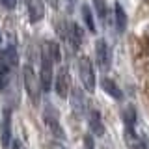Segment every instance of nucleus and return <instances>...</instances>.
Here are the masks:
<instances>
[{"mask_svg":"<svg viewBox=\"0 0 149 149\" xmlns=\"http://www.w3.org/2000/svg\"><path fill=\"white\" fill-rule=\"evenodd\" d=\"M95 60L97 65L102 73H106L112 65V52H110V47L106 43V39H97L95 43Z\"/></svg>","mask_w":149,"mask_h":149,"instance_id":"obj_5","label":"nucleus"},{"mask_svg":"<svg viewBox=\"0 0 149 149\" xmlns=\"http://www.w3.org/2000/svg\"><path fill=\"white\" fill-rule=\"evenodd\" d=\"M123 140H125V143H127V147H129V149H147L146 142H143V140L138 136V134H136V130H134V129H129V127H125Z\"/></svg>","mask_w":149,"mask_h":149,"instance_id":"obj_8","label":"nucleus"},{"mask_svg":"<svg viewBox=\"0 0 149 149\" xmlns=\"http://www.w3.org/2000/svg\"><path fill=\"white\" fill-rule=\"evenodd\" d=\"M0 43H2V34H0Z\"/></svg>","mask_w":149,"mask_h":149,"instance_id":"obj_26","label":"nucleus"},{"mask_svg":"<svg viewBox=\"0 0 149 149\" xmlns=\"http://www.w3.org/2000/svg\"><path fill=\"white\" fill-rule=\"evenodd\" d=\"M45 123H47V127H49V130L54 134L56 138H60V140H63V138H65V132H63L62 125H60V121L56 119L52 114H45Z\"/></svg>","mask_w":149,"mask_h":149,"instance_id":"obj_15","label":"nucleus"},{"mask_svg":"<svg viewBox=\"0 0 149 149\" xmlns=\"http://www.w3.org/2000/svg\"><path fill=\"white\" fill-rule=\"evenodd\" d=\"M45 2L49 4V6L52 8V9H56V8H58V0H45Z\"/></svg>","mask_w":149,"mask_h":149,"instance_id":"obj_24","label":"nucleus"},{"mask_svg":"<svg viewBox=\"0 0 149 149\" xmlns=\"http://www.w3.org/2000/svg\"><path fill=\"white\" fill-rule=\"evenodd\" d=\"M101 88L104 90V93H108V95L112 97V99H123V93H121L119 90V86L116 84L112 78H106V77H102V80H101Z\"/></svg>","mask_w":149,"mask_h":149,"instance_id":"obj_14","label":"nucleus"},{"mask_svg":"<svg viewBox=\"0 0 149 149\" xmlns=\"http://www.w3.org/2000/svg\"><path fill=\"white\" fill-rule=\"evenodd\" d=\"M78 74H80L82 86L86 88V91L93 93L95 91V69H93V63L88 56H82L78 60Z\"/></svg>","mask_w":149,"mask_h":149,"instance_id":"obj_4","label":"nucleus"},{"mask_svg":"<svg viewBox=\"0 0 149 149\" xmlns=\"http://www.w3.org/2000/svg\"><path fill=\"white\" fill-rule=\"evenodd\" d=\"M2 6L6 8V9H15L17 0H2Z\"/></svg>","mask_w":149,"mask_h":149,"instance_id":"obj_21","label":"nucleus"},{"mask_svg":"<svg viewBox=\"0 0 149 149\" xmlns=\"http://www.w3.org/2000/svg\"><path fill=\"white\" fill-rule=\"evenodd\" d=\"M11 112L4 110V118H2V130H0V140H2V146L9 147L11 146Z\"/></svg>","mask_w":149,"mask_h":149,"instance_id":"obj_7","label":"nucleus"},{"mask_svg":"<svg viewBox=\"0 0 149 149\" xmlns=\"http://www.w3.org/2000/svg\"><path fill=\"white\" fill-rule=\"evenodd\" d=\"M88 125H90L91 134H95V136H102V134H104V123H102L101 114L97 110L90 112V116H88Z\"/></svg>","mask_w":149,"mask_h":149,"instance_id":"obj_11","label":"nucleus"},{"mask_svg":"<svg viewBox=\"0 0 149 149\" xmlns=\"http://www.w3.org/2000/svg\"><path fill=\"white\" fill-rule=\"evenodd\" d=\"M49 149H65V147H63L60 142H50V143H49Z\"/></svg>","mask_w":149,"mask_h":149,"instance_id":"obj_23","label":"nucleus"},{"mask_svg":"<svg viewBox=\"0 0 149 149\" xmlns=\"http://www.w3.org/2000/svg\"><path fill=\"white\" fill-rule=\"evenodd\" d=\"M13 149H24V146H22L19 140H15V142H13Z\"/></svg>","mask_w":149,"mask_h":149,"instance_id":"obj_25","label":"nucleus"},{"mask_svg":"<svg viewBox=\"0 0 149 149\" xmlns=\"http://www.w3.org/2000/svg\"><path fill=\"white\" fill-rule=\"evenodd\" d=\"M11 65L8 63L6 56H4V50H0V90H6L9 78H11Z\"/></svg>","mask_w":149,"mask_h":149,"instance_id":"obj_10","label":"nucleus"},{"mask_svg":"<svg viewBox=\"0 0 149 149\" xmlns=\"http://www.w3.org/2000/svg\"><path fill=\"white\" fill-rule=\"evenodd\" d=\"M22 80H24V90L28 93V97H30L32 104L37 106L39 101H41V91H43V88H41V82H39V78H37V74L34 73L32 63H26L24 67H22Z\"/></svg>","mask_w":149,"mask_h":149,"instance_id":"obj_1","label":"nucleus"},{"mask_svg":"<svg viewBox=\"0 0 149 149\" xmlns=\"http://www.w3.org/2000/svg\"><path fill=\"white\" fill-rule=\"evenodd\" d=\"M93 6H95V11L102 21H106V0H91Z\"/></svg>","mask_w":149,"mask_h":149,"instance_id":"obj_20","label":"nucleus"},{"mask_svg":"<svg viewBox=\"0 0 149 149\" xmlns=\"http://www.w3.org/2000/svg\"><path fill=\"white\" fill-rule=\"evenodd\" d=\"M52 58H50L49 50H43V54H41V69H39V82H41V88H43V91H50V88H52L54 84V73H52Z\"/></svg>","mask_w":149,"mask_h":149,"instance_id":"obj_3","label":"nucleus"},{"mask_svg":"<svg viewBox=\"0 0 149 149\" xmlns=\"http://www.w3.org/2000/svg\"><path fill=\"white\" fill-rule=\"evenodd\" d=\"M26 8H28V19L30 22H39L45 15V9L41 6V0H26Z\"/></svg>","mask_w":149,"mask_h":149,"instance_id":"obj_9","label":"nucleus"},{"mask_svg":"<svg viewBox=\"0 0 149 149\" xmlns=\"http://www.w3.org/2000/svg\"><path fill=\"white\" fill-rule=\"evenodd\" d=\"M47 50H49V54H50V58H52L54 63L62 62V49H60V43H56V41H47Z\"/></svg>","mask_w":149,"mask_h":149,"instance_id":"obj_18","label":"nucleus"},{"mask_svg":"<svg viewBox=\"0 0 149 149\" xmlns=\"http://www.w3.org/2000/svg\"><path fill=\"white\" fill-rule=\"evenodd\" d=\"M58 34H62L63 43H67L73 52H77L82 47V32H80V28H78L77 22H60Z\"/></svg>","mask_w":149,"mask_h":149,"instance_id":"obj_2","label":"nucleus"},{"mask_svg":"<svg viewBox=\"0 0 149 149\" xmlns=\"http://www.w3.org/2000/svg\"><path fill=\"white\" fill-rule=\"evenodd\" d=\"M82 19H84V22H86L88 30H90L91 34H95L97 26H95V19H93V13H91L90 6H82Z\"/></svg>","mask_w":149,"mask_h":149,"instance_id":"obj_17","label":"nucleus"},{"mask_svg":"<svg viewBox=\"0 0 149 149\" xmlns=\"http://www.w3.org/2000/svg\"><path fill=\"white\" fill-rule=\"evenodd\" d=\"M71 84H69V73H67V67H62L60 73L56 74L54 78V91L60 99H65V97L71 93Z\"/></svg>","mask_w":149,"mask_h":149,"instance_id":"obj_6","label":"nucleus"},{"mask_svg":"<svg viewBox=\"0 0 149 149\" xmlns=\"http://www.w3.org/2000/svg\"><path fill=\"white\" fill-rule=\"evenodd\" d=\"M84 146H86V149H93V138L90 136V134L84 136Z\"/></svg>","mask_w":149,"mask_h":149,"instance_id":"obj_22","label":"nucleus"},{"mask_svg":"<svg viewBox=\"0 0 149 149\" xmlns=\"http://www.w3.org/2000/svg\"><path fill=\"white\" fill-rule=\"evenodd\" d=\"M4 56H6L8 63L11 65V67H17V63H19V56H17V49H15V43H13V41L6 47V50H4Z\"/></svg>","mask_w":149,"mask_h":149,"instance_id":"obj_19","label":"nucleus"},{"mask_svg":"<svg viewBox=\"0 0 149 149\" xmlns=\"http://www.w3.org/2000/svg\"><path fill=\"white\" fill-rule=\"evenodd\" d=\"M123 123H125V127H129V129L136 127V110H134L132 104L125 106V110H123Z\"/></svg>","mask_w":149,"mask_h":149,"instance_id":"obj_16","label":"nucleus"},{"mask_svg":"<svg viewBox=\"0 0 149 149\" xmlns=\"http://www.w3.org/2000/svg\"><path fill=\"white\" fill-rule=\"evenodd\" d=\"M71 108L77 116H82L86 112V101H84V95L78 88H73L71 90Z\"/></svg>","mask_w":149,"mask_h":149,"instance_id":"obj_12","label":"nucleus"},{"mask_svg":"<svg viewBox=\"0 0 149 149\" xmlns=\"http://www.w3.org/2000/svg\"><path fill=\"white\" fill-rule=\"evenodd\" d=\"M114 19H116V28H118L119 34H123L127 30V13H125V8L121 6L119 2L114 4Z\"/></svg>","mask_w":149,"mask_h":149,"instance_id":"obj_13","label":"nucleus"}]
</instances>
